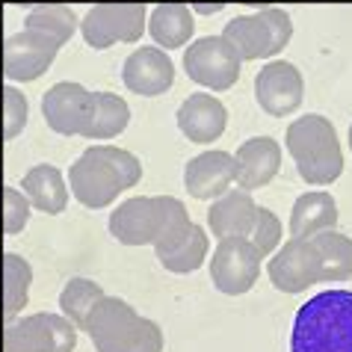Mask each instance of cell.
Segmentation results:
<instances>
[{
	"label": "cell",
	"mask_w": 352,
	"mask_h": 352,
	"mask_svg": "<svg viewBox=\"0 0 352 352\" xmlns=\"http://www.w3.org/2000/svg\"><path fill=\"white\" fill-rule=\"evenodd\" d=\"M302 98H305V80L293 63L272 60L255 74V101L263 113L285 119L299 110Z\"/></svg>",
	"instance_id": "cell-12"
},
{
	"label": "cell",
	"mask_w": 352,
	"mask_h": 352,
	"mask_svg": "<svg viewBox=\"0 0 352 352\" xmlns=\"http://www.w3.org/2000/svg\"><path fill=\"white\" fill-rule=\"evenodd\" d=\"M222 38L234 47V54L243 63L252 60H270L278 51H285L293 38V21L285 9L267 6L252 15H237L225 24Z\"/></svg>",
	"instance_id": "cell-6"
},
{
	"label": "cell",
	"mask_w": 352,
	"mask_h": 352,
	"mask_svg": "<svg viewBox=\"0 0 352 352\" xmlns=\"http://www.w3.org/2000/svg\"><path fill=\"white\" fill-rule=\"evenodd\" d=\"M77 326L63 314H30L3 335V352H74Z\"/></svg>",
	"instance_id": "cell-9"
},
{
	"label": "cell",
	"mask_w": 352,
	"mask_h": 352,
	"mask_svg": "<svg viewBox=\"0 0 352 352\" xmlns=\"http://www.w3.org/2000/svg\"><path fill=\"white\" fill-rule=\"evenodd\" d=\"M148 27V12L145 3H98L80 21V33L86 38V45L95 51H107L116 42H140L142 30Z\"/></svg>",
	"instance_id": "cell-7"
},
{
	"label": "cell",
	"mask_w": 352,
	"mask_h": 352,
	"mask_svg": "<svg viewBox=\"0 0 352 352\" xmlns=\"http://www.w3.org/2000/svg\"><path fill=\"white\" fill-rule=\"evenodd\" d=\"M128 124H131V107L122 95L92 92V113H89V119H86V128L80 136L104 142V140H113V136L124 133Z\"/></svg>",
	"instance_id": "cell-23"
},
{
	"label": "cell",
	"mask_w": 352,
	"mask_h": 352,
	"mask_svg": "<svg viewBox=\"0 0 352 352\" xmlns=\"http://www.w3.org/2000/svg\"><path fill=\"white\" fill-rule=\"evenodd\" d=\"M338 201L331 199V192H305L293 201L290 210V237H314V234L335 228L338 225Z\"/></svg>",
	"instance_id": "cell-21"
},
{
	"label": "cell",
	"mask_w": 352,
	"mask_h": 352,
	"mask_svg": "<svg viewBox=\"0 0 352 352\" xmlns=\"http://www.w3.org/2000/svg\"><path fill=\"white\" fill-rule=\"evenodd\" d=\"M234 184V154L228 151H201L184 166V187L192 199L213 201L225 195Z\"/></svg>",
	"instance_id": "cell-17"
},
{
	"label": "cell",
	"mask_w": 352,
	"mask_h": 352,
	"mask_svg": "<svg viewBox=\"0 0 352 352\" xmlns=\"http://www.w3.org/2000/svg\"><path fill=\"white\" fill-rule=\"evenodd\" d=\"M281 169V145L272 136H252L234 154V184L240 190H261Z\"/></svg>",
	"instance_id": "cell-16"
},
{
	"label": "cell",
	"mask_w": 352,
	"mask_h": 352,
	"mask_svg": "<svg viewBox=\"0 0 352 352\" xmlns=\"http://www.w3.org/2000/svg\"><path fill=\"white\" fill-rule=\"evenodd\" d=\"M33 285V267L21 255H3L0 258V317L15 320L30 302Z\"/></svg>",
	"instance_id": "cell-22"
},
{
	"label": "cell",
	"mask_w": 352,
	"mask_h": 352,
	"mask_svg": "<svg viewBox=\"0 0 352 352\" xmlns=\"http://www.w3.org/2000/svg\"><path fill=\"white\" fill-rule=\"evenodd\" d=\"M246 240L261 252L263 258H267L270 252H276L278 243H281V219L272 210L258 208L255 210V222H252V231H249Z\"/></svg>",
	"instance_id": "cell-30"
},
{
	"label": "cell",
	"mask_w": 352,
	"mask_h": 352,
	"mask_svg": "<svg viewBox=\"0 0 352 352\" xmlns=\"http://www.w3.org/2000/svg\"><path fill=\"white\" fill-rule=\"evenodd\" d=\"M157 252V261L163 263L169 272H178V276H187V272H195L208 261V252H210V240L204 234L201 225H190V231H184L181 237H175L169 246L163 249H154Z\"/></svg>",
	"instance_id": "cell-25"
},
{
	"label": "cell",
	"mask_w": 352,
	"mask_h": 352,
	"mask_svg": "<svg viewBox=\"0 0 352 352\" xmlns=\"http://www.w3.org/2000/svg\"><path fill=\"white\" fill-rule=\"evenodd\" d=\"M60 47L63 45H56L51 36L24 27L21 33H12L3 42V74L18 83L38 80L54 65Z\"/></svg>",
	"instance_id": "cell-11"
},
{
	"label": "cell",
	"mask_w": 352,
	"mask_h": 352,
	"mask_svg": "<svg viewBox=\"0 0 352 352\" xmlns=\"http://www.w3.org/2000/svg\"><path fill=\"white\" fill-rule=\"evenodd\" d=\"M258 204L252 199V192L246 190H228L219 199H213L208 208V228L213 231V237H249L252 222H255Z\"/></svg>",
	"instance_id": "cell-19"
},
{
	"label": "cell",
	"mask_w": 352,
	"mask_h": 352,
	"mask_svg": "<svg viewBox=\"0 0 352 352\" xmlns=\"http://www.w3.org/2000/svg\"><path fill=\"white\" fill-rule=\"evenodd\" d=\"M148 33L157 42V47H184L195 33L192 9L187 3H160L148 15Z\"/></svg>",
	"instance_id": "cell-24"
},
{
	"label": "cell",
	"mask_w": 352,
	"mask_h": 352,
	"mask_svg": "<svg viewBox=\"0 0 352 352\" xmlns=\"http://www.w3.org/2000/svg\"><path fill=\"white\" fill-rule=\"evenodd\" d=\"M290 352H352V290H322L299 305Z\"/></svg>",
	"instance_id": "cell-3"
},
{
	"label": "cell",
	"mask_w": 352,
	"mask_h": 352,
	"mask_svg": "<svg viewBox=\"0 0 352 352\" xmlns=\"http://www.w3.org/2000/svg\"><path fill=\"white\" fill-rule=\"evenodd\" d=\"M263 255L246 237H222L213 249L210 281L225 296H243L255 287Z\"/></svg>",
	"instance_id": "cell-10"
},
{
	"label": "cell",
	"mask_w": 352,
	"mask_h": 352,
	"mask_svg": "<svg viewBox=\"0 0 352 352\" xmlns=\"http://www.w3.org/2000/svg\"><path fill=\"white\" fill-rule=\"evenodd\" d=\"M175 119H178V131L187 136L190 142L210 145L225 133L228 110H225V104L217 95L195 92L178 107V116H175Z\"/></svg>",
	"instance_id": "cell-18"
},
{
	"label": "cell",
	"mask_w": 352,
	"mask_h": 352,
	"mask_svg": "<svg viewBox=\"0 0 352 352\" xmlns=\"http://www.w3.org/2000/svg\"><path fill=\"white\" fill-rule=\"evenodd\" d=\"M222 9H225V0H217V3H192V12H204V15L222 12Z\"/></svg>",
	"instance_id": "cell-32"
},
{
	"label": "cell",
	"mask_w": 352,
	"mask_h": 352,
	"mask_svg": "<svg viewBox=\"0 0 352 352\" xmlns=\"http://www.w3.org/2000/svg\"><path fill=\"white\" fill-rule=\"evenodd\" d=\"M92 113V92L80 83L63 80L42 95V116L47 128L63 136H80Z\"/></svg>",
	"instance_id": "cell-14"
},
{
	"label": "cell",
	"mask_w": 352,
	"mask_h": 352,
	"mask_svg": "<svg viewBox=\"0 0 352 352\" xmlns=\"http://www.w3.org/2000/svg\"><path fill=\"white\" fill-rule=\"evenodd\" d=\"M122 80L131 92L142 98H157L175 83V63L163 47H136L124 60Z\"/></svg>",
	"instance_id": "cell-15"
},
{
	"label": "cell",
	"mask_w": 352,
	"mask_h": 352,
	"mask_svg": "<svg viewBox=\"0 0 352 352\" xmlns=\"http://www.w3.org/2000/svg\"><path fill=\"white\" fill-rule=\"evenodd\" d=\"M349 148H352V124H349Z\"/></svg>",
	"instance_id": "cell-34"
},
{
	"label": "cell",
	"mask_w": 352,
	"mask_h": 352,
	"mask_svg": "<svg viewBox=\"0 0 352 352\" xmlns=\"http://www.w3.org/2000/svg\"><path fill=\"white\" fill-rule=\"evenodd\" d=\"M190 213L175 195H133L110 213V234L122 246L163 249L190 231Z\"/></svg>",
	"instance_id": "cell-2"
},
{
	"label": "cell",
	"mask_w": 352,
	"mask_h": 352,
	"mask_svg": "<svg viewBox=\"0 0 352 352\" xmlns=\"http://www.w3.org/2000/svg\"><path fill=\"white\" fill-rule=\"evenodd\" d=\"M243 60L222 36H201L184 51V72L210 92H225L240 80Z\"/></svg>",
	"instance_id": "cell-8"
},
{
	"label": "cell",
	"mask_w": 352,
	"mask_h": 352,
	"mask_svg": "<svg viewBox=\"0 0 352 352\" xmlns=\"http://www.w3.org/2000/svg\"><path fill=\"white\" fill-rule=\"evenodd\" d=\"M104 296V287L92 278H68L65 287L60 293V308H63V317H68L77 329H83L86 317L98 299Z\"/></svg>",
	"instance_id": "cell-28"
},
{
	"label": "cell",
	"mask_w": 352,
	"mask_h": 352,
	"mask_svg": "<svg viewBox=\"0 0 352 352\" xmlns=\"http://www.w3.org/2000/svg\"><path fill=\"white\" fill-rule=\"evenodd\" d=\"M30 222V201L27 195L15 187L0 184V228L6 234H18Z\"/></svg>",
	"instance_id": "cell-29"
},
{
	"label": "cell",
	"mask_w": 352,
	"mask_h": 352,
	"mask_svg": "<svg viewBox=\"0 0 352 352\" xmlns=\"http://www.w3.org/2000/svg\"><path fill=\"white\" fill-rule=\"evenodd\" d=\"M287 151L296 163L299 178L311 187H326L335 184L344 172V151L338 142V131L326 116L308 113L302 119L290 122L287 128Z\"/></svg>",
	"instance_id": "cell-5"
},
{
	"label": "cell",
	"mask_w": 352,
	"mask_h": 352,
	"mask_svg": "<svg viewBox=\"0 0 352 352\" xmlns=\"http://www.w3.org/2000/svg\"><path fill=\"white\" fill-rule=\"evenodd\" d=\"M21 190L30 201V208L47 213V217H56V213L65 210L68 204V187L63 181V172L51 163H38L30 172L24 175Z\"/></svg>",
	"instance_id": "cell-20"
},
{
	"label": "cell",
	"mask_w": 352,
	"mask_h": 352,
	"mask_svg": "<svg viewBox=\"0 0 352 352\" xmlns=\"http://www.w3.org/2000/svg\"><path fill=\"white\" fill-rule=\"evenodd\" d=\"M270 281L281 293H302L320 281V261L308 237H290L267 263Z\"/></svg>",
	"instance_id": "cell-13"
},
{
	"label": "cell",
	"mask_w": 352,
	"mask_h": 352,
	"mask_svg": "<svg viewBox=\"0 0 352 352\" xmlns=\"http://www.w3.org/2000/svg\"><path fill=\"white\" fill-rule=\"evenodd\" d=\"M142 178V163L128 148L89 145L68 169V187L83 208L101 210L119 199V192L136 187Z\"/></svg>",
	"instance_id": "cell-1"
},
{
	"label": "cell",
	"mask_w": 352,
	"mask_h": 352,
	"mask_svg": "<svg viewBox=\"0 0 352 352\" xmlns=\"http://www.w3.org/2000/svg\"><path fill=\"white\" fill-rule=\"evenodd\" d=\"M320 261V281H346L352 278V237L335 228H326L308 237Z\"/></svg>",
	"instance_id": "cell-26"
},
{
	"label": "cell",
	"mask_w": 352,
	"mask_h": 352,
	"mask_svg": "<svg viewBox=\"0 0 352 352\" xmlns=\"http://www.w3.org/2000/svg\"><path fill=\"white\" fill-rule=\"evenodd\" d=\"M24 27L51 36L56 45H65L68 38L77 33L80 21H77L72 6H65V3H42V6H33L30 12H27Z\"/></svg>",
	"instance_id": "cell-27"
},
{
	"label": "cell",
	"mask_w": 352,
	"mask_h": 352,
	"mask_svg": "<svg viewBox=\"0 0 352 352\" xmlns=\"http://www.w3.org/2000/svg\"><path fill=\"white\" fill-rule=\"evenodd\" d=\"M27 116H30L27 95H21L15 86H3V140H15L24 131Z\"/></svg>",
	"instance_id": "cell-31"
},
{
	"label": "cell",
	"mask_w": 352,
	"mask_h": 352,
	"mask_svg": "<svg viewBox=\"0 0 352 352\" xmlns=\"http://www.w3.org/2000/svg\"><path fill=\"white\" fill-rule=\"evenodd\" d=\"M83 331L92 338L98 352H163V331L157 322L140 317L133 305L107 293L92 305Z\"/></svg>",
	"instance_id": "cell-4"
},
{
	"label": "cell",
	"mask_w": 352,
	"mask_h": 352,
	"mask_svg": "<svg viewBox=\"0 0 352 352\" xmlns=\"http://www.w3.org/2000/svg\"><path fill=\"white\" fill-rule=\"evenodd\" d=\"M0 116H3V86H0ZM0 136H3V119H0Z\"/></svg>",
	"instance_id": "cell-33"
}]
</instances>
